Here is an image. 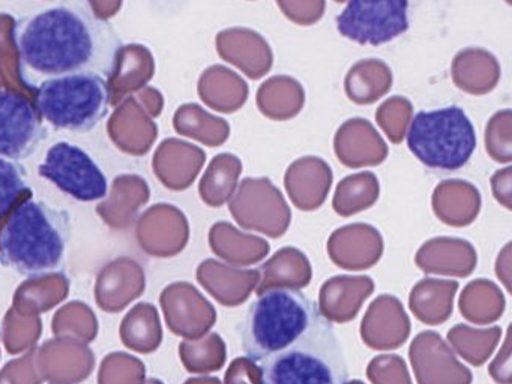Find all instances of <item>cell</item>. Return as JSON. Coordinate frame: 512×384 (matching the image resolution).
Segmentation results:
<instances>
[{
  "label": "cell",
  "instance_id": "cell-33",
  "mask_svg": "<svg viewBox=\"0 0 512 384\" xmlns=\"http://www.w3.org/2000/svg\"><path fill=\"white\" fill-rule=\"evenodd\" d=\"M263 374L260 366L250 357H238L227 369L226 383H262Z\"/></svg>",
  "mask_w": 512,
  "mask_h": 384
},
{
  "label": "cell",
  "instance_id": "cell-28",
  "mask_svg": "<svg viewBox=\"0 0 512 384\" xmlns=\"http://www.w3.org/2000/svg\"><path fill=\"white\" fill-rule=\"evenodd\" d=\"M29 191L25 168L13 159L0 156V219L14 209L19 198Z\"/></svg>",
  "mask_w": 512,
  "mask_h": 384
},
{
  "label": "cell",
  "instance_id": "cell-1",
  "mask_svg": "<svg viewBox=\"0 0 512 384\" xmlns=\"http://www.w3.org/2000/svg\"><path fill=\"white\" fill-rule=\"evenodd\" d=\"M242 350L269 384L349 383L343 347L316 303L296 288L259 294L239 327Z\"/></svg>",
  "mask_w": 512,
  "mask_h": 384
},
{
  "label": "cell",
  "instance_id": "cell-25",
  "mask_svg": "<svg viewBox=\"0 0 512 384\" xmlns=\"http://www.w3.org/2000/svg\"><path fill=\"white\" fill-rule=\"evenodd\" d=\"M257 104L272 119H289L301 110L304 92L298 81L277 77L263 84L257 95Z\"/></svg>",
  "mask_w": 512,
  "mask_h": 384
},
{
  "label": "cell",
  "instance_id": "cell-31",
  "mask_svg": "<svg viewBox=\"0 0 512 384\" xmlns=\"http://www.w3.org/2000/svg\"><path fill=\"white\" fill-rule=\"evenodd\" d=\"M412 116V105L406 99L395 98L386 101L377 111V122L385 129L394 143H400Z\"/></svg>",
  "mask_w": 512,
  "mask_h": 384
},
{
  "label": "cell",
  "instance_id": "cell-13",
  "mask_svg": "<svg viewBox=\"0 0 512 384\" xmlns=\"http://www.w3.org/2000/svg\"><path fill=\"white\" fill-rule=\"evenodd\" d=\"M415 263L428 275L466 278L478 264L475 246L455 237H434L425 242L415 255Z\"/></svg>",
  "mask_w": 512,
  "mask_h": 384
},
{
  "label": "cell",
  "instance_id": "cell-32",
  "mask_svg": "<svg viewBox=\"0 0 512 384\" xmlns=\"http://www.w3.org/2000/svg\"><path fill=\"white\" fill-rule=\"evenodd\" d=\"M226 357V342L217 333H212L190 350L191 366L199 371H218L223 368Z\"/></svg>",
  "mask_w": 512,
  "mask_h": 384
},
{
  "label": "cell",
  "instance_id": "cell-16",
  "mask_svg": "<svg viewBox=\"0 0 512 384\" xmlns=\"http://www.w3.org/2000/svg\"><path fill=\"white\" fill-rule=\"evenodd\" d=\"M199 278L221 305L233 308L247 302L248 297L256 290L260 272L257 269H244L235 264L209 260L203 263Z\"/></svg>",
  "mask_w": 512,
  "mask_h": 384
},
{
  "label": "cell",
  "instance_id": "cell-5",
  "mask_svg": "<svg viewBox=\"0 0 512 384\" xmlns=\"http://www.w3.org/2000/svg\"><path fill=\"white\" fill-rule=\"evenodd\" d=\"M407 147L427 167L458 170L475 150V128L460 107L419 111L410 123Z\"/></svg>",
  "mask_w": 512,
  "mask_h": 384
},
{
  "label": "cell",
  "instance_id": "cell-7",
  "mask_svg": "<svg viewBox=\"0 0 512 384\" xmlns=\"http://www.w3.org/2000/svg\"><path fill=\"white\" fill-rule=\"evenodd\" d=\"M229 210L239 227L278 239L289 230L292 210L268 177H247L230 198Z\"/></svg>",
  "mask_w": 512,
  "mask_h": 384
},
{
  "label": "cell",
  "instance_id": "cell-4",
  "mask_svg": "<svg viewBox=\"0 0 512 384\" xmlns=\"http://www.w3.org/2000/svg\"><path fill=\"white\" fill-rule=\"evenodd\" d=\"M37 105L41 117L56 129L83 134L109 113V84L95 72L49 78L38 87Z\"/></svg>",
  "mask_w": 512,
  "mask_h": 384
},
{
  "label": "cell",
  "instance_id": "cell-14",
  "mask_svg": "<svg viewBox=\"0 0 512 384\" xmlns=\"http://www.w3.org/2000/svg\"><path fill=\"white\" fill-rule=\"evenodd\" d=\"M373 293L374 281L370 276H334L320 288L319 309L331 323H349Z\"/></svg>",
  "mask_w": 512,
  "mask_h": 384
},
{
  "label": "cell",
  "instance_id": "cell-12",
  "mask_svg": "<svg viewBox=\"0 0 512 384\" xmlns=\"http://www.w3.org/2000/svg\"><path fill=\"white\" fill-rule=\"evenodd\" d=\"M326 249L332 263L340 269L367 270L382 258L383 237L373 225L358 222L335 230Z\"/></svg>",
  "mask_w": 512,
  "mask_h": 384
},
{
  "label": "cell",
  "instance_id": "cell-35",
  "mask_svg": "<svg viewBox=\"0 0 512 384\" xmlns=\"http://www.w3.org/2000/svg\"><path fill=\"white\" fill-rule=\"evenodd\" d=\"M491 189H493L494 198L500 206L505 209H512V170L511 167L494 173L491 177Z\"/></svg>",
  "mask_w": 512,
  "mask_h": 384
},
{
  "label": "cell",
  "instance_id": "cell-17",
  "mask_svg": "<svg viewBox=\"0 0 512 384\" xmlns=\"http://www.w3.org/2000/svg\"><path fill=\"white\" fill-rule=\"evenodd\" d=\"M335 152L347 167L361 168L385 161L388 149L370 123L352 119L338 131Z\"/></svg>",
  "mask_w": 512,
  "mask_h": 384
},
{
  "label": "cell",
  "instance_id": "cell-22",
  "mask_svg": "<svg viewBox=\"0 0 512 384\" xmlns=\"http://www.w3.org/2000/svg\"><path fill=\"white\" fill-rule=\"evenodd\" d=\"M461 315L469 323L478 326L496 323L505 312V296L494 282L488 279H476L469 282L460 296Z\"/></svg>",
  "mask_w": 512,
  "mask_h": 384
},
{
  "label": "cell",
  "instance_id": "cell-36",
  "mask_svg": "<svg viewBox=\"0 0 512 384\" xmlns=\"http://www.w3.org/2000/svg\"><path fill=\"white\" fill-rule=\"evenodd\" d=\"M496 275L500 282L505 285L506 291L511 293V243H506L500 251L499 257H497Z\"/></svg>",
  "mask_w": 512,
  "mask_h": 384
},
{
  "label": "cell",
  "instance_id": "cell-3",
  "mask_svg": "<svg viewBox=\"0 0 512 384\" xmlns=\"http://www.w3.org/2000/svg\"><path fill=\"white\" fill-rule=\"evenodd\" d=\"M70 240V213L28 198L0 230V263L28 278H43L64 267Z\"/></svg>",
  "mask_w": 512,
  "mask_h": 384
},
{
  "label": "cell",
  "instance_id": "cell-29",
  "mask_svg": "<svg viewBox=\"0 0 512 384\" xmlns=\"http://www.w3.org/2000/svg\"><path fill=\"white\" fill-rule=\"evenodd\" d=\"M368 381L374 384L412 383L406 363L395 354L374 357L367 366Z\"/></svg>",
  "mask_w": 512,
  "mask_h": 384
},
{
  "label": "cell",
  "instance_id": "cell-18",
  "mask_svg": "<svg viewBox=\"0 0 512 384\" xmlns=\"http://www.w3.org/2000/svg\"><path fill=\"white\" fill-rule=\"evenodd\" d=\"M434 213L443 224L467 227L481 212V194L466 180H443L436 186L431 198Z\"/></svg>",
  "mask_w": 512,
  "mask_h": 384
},
{
  "label": "cell",
  "instance_id": "cell-27",
  "mask_svg": "<svg viewBox=\"0 0 512 384\" xmlns=\"http://www.w3.org/2000/svg\"><path fill=\"white\" fill-rule=\"evenodd\" d=\"M242 173V162L236 156L218 155L203 179L202 194L209 206L220 207L232 198Z\"/></svg>",
  "mask_w": 512,
  "mask_h": 384
},
{
  "label": "cell",
  "instance_id": "cell-20",
  "mask_svg": "<svg viewBox=\"0 0 512 384\" xmlns=\"http://www.w3.org/2000/svg\"><path fill=\"white\" fill-rule=\"evenodd\" d=\"M457 291L458 282L452 279H421L410 291V311L421 323L439 326L451 317Z\"/></svg>",
  "mask_w": 512,
  "mask_h": 384
},
{
  "label": "cell",
  "instance_id": "cell-10",
  "mask_svg": "<svg viewBox=\"0 0 512 384\" xmlns=\"http://www.w3.org/2000/svg\"><path fill=\"white\" fill-rule=\"evenodd\" d=\"M409 359L419 384L472 383V372L458 362L439 333L427 330L416 335L410 344Z\"/></svg>",
  "mask_w": 512,
  "mask_h": 384
},
{
  "label": "cell",
  "instance_id": "cell-2",
  "mask_svg": "<svg viewBox=\"0 0 512 384\" xmlns=\"http://www.w3.org/2000/svg\"><path fill=\"white\" fill-rule=\"evenodd\" d=\"M20 75L29 87L62 75L95 72L109 77L118 69V36L103 21L71 5L55 6L17 26Z\"/></svg>",
  "mask_w": 512,
  "mask_h": 384
},
{
  "label": "cell",
  "instance_id": "cell-11",
  "mask_svg": "<svg viewBox=\"0 0 512 384\" xmlns=\"http://www.w3.org/2000/svg\"><path fill=\"white\" fill-rule=\"evenodd\" d=\"M410 318L403 303L391 294H382L368 306L361 323V338L371 350H397L409 338Z\"/></svg>",
  "mask_w": 512,
  "mask_h": 384
},
{
  "label": "cell",
  "instance_id": "cell-21",
  "mask_svg": "<svg viewBox=\"0 0 512 384\" xmlns=\"http://www.w3.org/2000/svg\"><path fill=\"white\" fill-rule=\"evenodd\" d=\"M215 254L235 266H251L269 254V243L262 237L244 233L229 222H218L211 230Z\"/></svg>",
  "mask_w": 512,
  "mask_h": 384
},
{
  "label": "cell",
  "instance_id": "cell-8",
  "mask_svg": "<svg viewBox=\"0 0 512 384\" xmlns=\"http://www.w3.org/2000/svg\"><path fill=\"white\" fill-rule=\"evenodd\" d=\"M407 0H349L337 17L338 32L361 45H382L409 29Z\"/></svg>",
  "mask_w": 512,
  "mask_h": 384
},
{
  "label": "cell",
  "instance_id": "cell-30",
  "mask_svg": "<svg viewBox=\"0 0 512 384\" xmlns=\"http://www.w3.org/2000/svg\"><path fill=\"white\" fill-rule=\"evenodd\" d=\"M509 120H511V111L505 110L502 113H497L488 123L487 132H485V146L494 161L511 162Z\"/></svg>",
  "mask_w": 512,
  "mask_h": 384
},
{
  "label": "cell",
  "instance_id": "cell-15",
  "mask_svg": "<svg viewBox=\"0 0 512 384\" xmlns=\"http://www.w3.org/2000/svg\"><path fill=\"white\" fill-rule=\"evenodd\" d=\"M332 170L319 158H302L287 168L284 186L292 203L302 212L319 209L332 185Z\"/></svg>",
  "mask_w": 512,
  "mask_h": 384
},
{
  "label": "cell",
  "instance_id": "cell-9",
  "mask_svg": "<svg viewBox=\"0 0 512 384\" xmlns=\"http://www.w3.org/2000/svg\"><path fill=\"white\" fill-rule=\"evenodd\" d=\"M46 138L40 113L22 93L0 89V156L22 161Z\"/></svg>",
  "mask_w": 512,
  "mask_h": 384
},
{
  "label": "cell",
  "instance_id": "cell-34",
  "mask_svg": "<svg viewBox=\"0 0 512 384\" xmlns=\"http://www.w3.org/2000/svg\"><path fill=\"white\" fill-rule=\"evenodd\" d=\"M488 372H490L491 378H493L496 383H512L511 327H508L502 348H500L499 353H497V356L494 357L493 362H491Z\"/></svg>",
  "mask_w": 512,
  "mask_h": 384
},
{
  "label": "cell",
  "instance_id": "cell-26",
  "mask_svg": "<svg viewBox=\"0 0 512 384\" xmlns=\"http://www.w3.org/2000/svg\"><path fill=\"white\" fill-rule=\"evenodd\" d=\"M391 83V72L385 63L365 60L353 66L347 77L346 87L352 101L358 104H370L385 95Z\"/></svg>",
  "mask_w": 512,
  "mask_h": 384
},
{
  "label": "cell",
  "instance_id": "cell-23",
  "mask_svg": "<svg viewBox=\"0 0 512 384\" xmlns=\"http://www.w3.org/2000/svg\"><path fill=\"white\" fill-rule=\"evenodd\" d=\"M380 197V185L377 177L370 171L344 177L335 189L332 207L340 216L355 215L364 212L376 204Z\"/></svg>",
  "mask_w": 512,
  "mask_h": 384
},
{
  "label": "cell",
  "instance_id": "cell-6",
  "mask_svg": "<svg viewBox=\"0 0 512 384\" xmlns=\"http://www.w3.org/2000/svg\"><path fill=\"white\" fill-rule=\"evenodd\" d=\"M38 171L62 192L83 203L103 200L109 194V183L100 165L68 141L53 144Z\"/></svg>",
  "mask_w": 512,
  "mask_h": 384
},
{
  "label": "cell",
  "instance_id": "cell-19",
  "mask_svg": "<svg viewBox=\"0 0 512 384\" xmlns=\"http://www.w3.org/2000/svg\"><path fill=\"white\" fill-rule=\"evenodd\" d=\"M256 293H265L272 288H301L307 287L313 278V267L304 252L293 246L278 249L259 270Z\"/></svg>",
  "mask_w": 512,
  "mask_h": 384
},
{
  "label": "cell",
  "instance_id": "cell-24",
  "mask_svg": "<svg viewBox=\"0 0 512 384\" xmlns=\"http://www.w3.org/2000/svg\"><path fill=\"white\" fill-rule=\"evenodd\" d=\"M502 329L499 326L475 329L467 324H457L449 329L448 342L455 353L473 366H482L499 344Z\"/></svg>",
  "mask_w": 512,
  "mask_h": 384
}]
</instances>
